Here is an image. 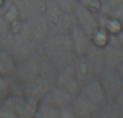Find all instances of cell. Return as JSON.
Returning <instances> with one entry per match:
<instances>
[{"label": "cell", "instance_id": "6da1fadb", "mask_svg": "<svg viewBox=\"0 0 123 118\" xmlns=\"http://www.w3.org/2000/svg\"><path fill=\"white\" fill-rule=\"evenodd\" d=\"M43 52L53 64L64 67L76 58L69 33L49 35L42 41Z\"/></svg>", "mask_w": 123, "mask_h": 118}, {"label": "cell", "instance_id": "7a4b0ae2", "mask_svg": "<svg viewBox=\"0 0 123 118\" xmlns=\"http://www.w3.org/2000/svg\"><path fill=\"white\" fill-rule=\"evenodd\" d=\"M49 35L69 33L74 26H76L74 14L66 13L58 9L51 0H49L45 11L43 13Z\"/></svg>", "mask_w": 123, "mask_h": 118}, {"label": "cell", "instance_id": "3957f363", "mask_svg": "<svg viewBox=\"0 0 123 118\" xmlns=\"http://www.w3.org/2000/svg\"><path fill=\"white\" fill-rule=\"evenodd\" d=\"M72 14L76 21V25L84 30L90 37L98 28L97 13L93 12L86 7L78 3Z\"/></svg>", "mask_w": 123, "mask_h": 118}, {"label": "cell", "instance_id": "277c9868", "mask_svg": "<svg viewBox=\"0 0 123 118\" xmlns=\"http://www.w3.org/2000/svg\"><path fill=\"white\" fill-rule=\"evenodd\" d=\"M79 94L85 97L96 105H99L105 100L106 93H105L104 87H103L100 79L94 76V77H91L90 79L85 80L84 82L80 85Z\"/></svg>", "mask_w": 123, "mask_h": 118}, {"label": "cell", "instance_id": "5b68a950", "mask_svg": "<svg viewBox=\"0 0 123 118\" xmlns=\"http://www.w3.org/2000/svg\"><path fill=\"white\" fill-rule=\"evenodd\" d=\"M56 85L66 89L72 97H74V95H77L79 93L80 82H79L78 78H77L76 74H74L72 63L63 67L62 72L58 74L57 78H56Z\"/></svg>", "mask_w": 123, "mask_h": 118}, {"label": "cell", "instance_id": "8992f818", "mask_svg": "<svg viewBox=\"0 0 123 118\" xmlns=\"http://www.w3.org/2000/svg\"><path fill=\"white\" fill-rule=\"evenodd\" d=\"M71 38L74 52L76 56H83L92 46V39L84 30H82L79 26H74L69 32Z\"/></svg>", "mask_w": 123, "mask_h": 118}, {"label": "cell", "instance_id": "52a82bcc", "mask_svg": "<svg viewBox=\"0 0 123 118\" xmlns=\"http://www.w3.org/2000/svg\"><path fill=\"white\" fill-rule=\"evenodd\" d=\"M70 106L77 118H90L94 114L97 107L96 104H94L92 101H90L89 99L79 93L74 97Z\"/></svg>", "mask_w": 123, "mask_h": 118}, {"label": "cell", "instance_id": "ba28073f", "mask_svg": "<svg viewBox=\"0 0 123 118\" xmlns=\"http://www.w3.org/2000/svg\"><path fill=\"white\" fill-rule=\"evenodd\" d=\"M102 85L104 87L105 93H118L121 88V76L116 69L104 68L102 72Z\"/></svg>", "mask_w": 123, "mask_h": 118}, {"label": "cell", "instance_id": "9c48e42d", "mask_svg": "<svg viewBox=\"0 0 123 118\" xmlns=\"http://www.w3.org/2000/svg\"><path fill=\"white\" fill-rule=\"evenodd\" d=\"M84 58L86 60V62L89 63L94 75L100 74L104 71L105 65H104V52H103V48L97 47V46L92 43L90 49L85 53Z\"/></svg>", "mask_w": 123, "mask_h": 118}, {"label": "cell", "instance_id": "30bf717a", "mask_svg": "<svg viewBox=\"0 0 123 118\" xmlns=\"http://www.w3.org/2000/svg\"><path fill=\"white\" fill-rule=\"evenodd\" d=\"M105 68L116 69L123 60V48L106 45L103 48Z\"/></svg>", "mask_w": 123, "mask_h": 118}, {"label": "cell", "instance_id": "8fae6325", "mask_svg": "<svg viewBox=\"0 0 123 118\" xmlns=\"http://www.w3.org/2000/svg\"><path fill=\"white\" fill-rule=\"evenodd\" d=\"M72 99H74V97L66 89H64L63 87L56 85L55 88H53L48 93L47 99H44V100H47L48 102L55 105L56 107L61 108L63 106L70 105Z\"/></svg>", "mask_w": 123, "mask_h": 118}, {"label": "cell", "instance_id": "7c38bea8", "mask_svg": "<svg viewBox=\"0 0 123 118\" xmlns=\"http://www.w3.org/2000/svg\"><path fill=\"white\" fill-rule=\"evenodd\" d=\"M72 66H74V74H76L80 85L82 84V82H84L85 80H87L91 77H94V76H95L93 74V72H92L89 63H87L86 60H85L84 55L83 56H76L74 60L72 61Z\"/></svg>", "mask_w": 123, "mask_h": 118}, {"label": "cell", "instance_id": "4fadbf2b", "mask_svg": "<svg viewBox=\"0 0 123 118\" xmlns=\"http://www.w3.org/2000/svg\"><path fill=\"white\" fill-rule=\"evenodd\" d=\"M36 118H61L60 108L48 102L47 100H43L37 108Z\"/></svg>", "mask_w": 123, "mask_h": 118}, {"label": "cell", "instance_id": "5bb4252c", "mask_svg": "<svg viewBox=\"0 0 123 118\" xmlns=\"http://www.w3.org/2000/svg\"><path fill=\"white\" fill-rule=\"evenodd\" d=\"M15 71V62L12 56L6 51L0 50V76H10Z\"/></svg>", "mask_w": 123, "mask_h": 118}, {"label": "cell", "instance_id": "9a60e30c", "mask_svg": "<svg viewBox=\"0 0 123 118\" xmlns=\"http://www.w3.org/2000/svg\"><path fill=\"white\" fill-rule=\"evenodd\" d=\"M109 33L107 32L105 28H102V27H98L95 32L92 34L91 36V39H92V43L97 47H100V48H104L105 46L108 43V40H109Z\"/></svg>", "mask_w": 123, "mask_h": 118}, {"label": "cell", "instance_id": "2e32d148", "mask_svg": "<svg viewBox=\"0 0 123 118\" xmlns=\"http://www.w3.org/2000/svg\"><path fill=\"white\" fill-rule=\"evenodd\" d=\"M1 16L6 22V24H14L16 22H18L21 14H19V11L17 9V7L14 3H12V1H11L10 6L8 7V9L4 11V13Z\"/></svg>", "mask_w": 123, "mask_h": 118}, {"label": "cell", "instance_id": "e0dca14e", "mask_svg": "<svg viewBox=\"0 0 123 118\" xmlns=\"http://www.w3.org/2000/svg\"><path fill=\"white\" fill-rule=\"evenodd\" d=\"M121 3H123V0H100V8L97 13L109 15Z\"/></svg>", "mask_w": 123, "mask_h": 118}, {"label": "cell", "instance_id": "ac0fdd59", "mask_svg": "<svg viewBox=\"0 0 123 118\" xmlns=\"http://www.w3.org/2000/svg\"><path fill=\"white\" fill-rule=\"evenodd\" d=\"M51 1L62 11L66 13H70V14L74 13V9L78 4L77 0H51Z\"/></svg>", "mask_w": 123, "mask_h": 118}, {"label": "cell", "instance_id": "d6986e66", "mask_svg": "<svg viewBox=\"0 0 123 118\" xmlns=\"http://www.w3.org/2000/svg\"><path fill=\"white\" fill-rule=\"evenodd\" d=\"M78 3L82 4V6L89 8L93 12L97 13L100 8V0H77Z\"/></svg>", "mask_w": 123, "mask_h": 118}, {"label": "cell", "instance_id": "ffe728a7", "mask_svg": "<svg viewBox=\"0 0 123 118\" xmlns=\"http://www.w3.org/2000/svg\"><path fill=\"white\" fill-rule=\"evenodd\" d=\"M60 116L61 118H77L70 105H66L60 108Z\"/></svg>", "mask_w": 123, "mask_h": 118}, {"label": "cell", "instance_id": "44dd1931", "mask_svg": "<svg viewBox=\"0 0 123 118\" xmlns=\"http://www.w3.org/2000/svg\"><path fill=\"white\" fill-rule=\"evenodd\" d=\"M6 90H8V88H6V80H4L3 78L0 76V97H2V95L6 94Z\"/></svg>", "mask_w": 123, "mask_h": 118}, {"label": "cell", "instance_id": "7402d4cb", "mask_svg": "<svg viewBox=\"0 0 123 118\" xmlns=\"http://www.w3.org/2000/svg\"><path fill=\"white\" fill-rule=\"evenodd\" d=\"M116 36H117V39H118V41H119L120 46L123 48V29H121L119 33H117Z\"/></svg>", "mask_w": 123, "mask_h": 118}, {"label": "cell", "instance_id": "603a6c76", "mask_svg": "<svg viewBox=\"0 0 123 118\" xmlns=\"http://www.w3.org/2000/svg\"><path fill=\"white\" fill-rule=\"evenodd\" d=\"M116 71L118 72V74H119L121 77H123V60L121 61V63L118 65V67L116 68Z\"/></svg>", "mask_w": 123, "mask_h": 118}, {"label": "cell", "instance_id": "cb8c5ba5", "mask_svg": "<svg viewBox=\"0 0 123 118\" xmlns=\"http://www.w3.org/2000/svg\"><path fill=\"white\" fill-rule=\"evenodd\" d=\"M118 102H119L120 105H123V91L118 94Z\"/></svg>", "mask_w": 123, "mask_h": 118}, {"label": "cell", "instance_id": "d4e9b609", "mask_svg": "<svg viewBox=\"0 0 123 118\" xmlns=\"http://www.w3.org/2000/svg\"><path fill=\"white\" fill-rule=\"evenodd\" d=\"M121 106V108H120V112H121V117L123 118V105H120Z\"/></svg>", "mask_w": 123, "mask_h": 118}, {"label": "cell", "instance_id": "484cf974", "mask_svg": "<svg viewBox=\"0 0 123 118\" xmlns=\"http://www.w3.org/2000/svg\"><path fill=\"white\" fill-rule=\"evenodd\" d=\"M4 2H6V0H0V7H1L2 4L4 3Z\"/></svg>", "mask_w": 123, "mask_h": 118}, {"label": "cell", "instance_id": "4316f807", "mask_svg": "<svg viewBox=\"0 0 123 118\" xmlns=\"http://www.w3.org/2000/svg\"><path fill=\"white\" fill-rule=\"evenodd\" d=\"M121 88H122V91H123V77H121Z\"/></svg>", "mask_w": 123, "mask_h": 118}, {"label": "cell", "instance_id": "83f0119b", "mask_svg": "<svg viewBox=\"0 0 123 118\" xmlns=\"http://www.w3.org/2000/svg\"><path fill=\"white\" fill-rule=\"evenodd\" d=\"M122 28H123V22H122Z\"/></svg>", "mask_w": 123, "mask_h": 118}, {"label": "cell", "instance_id": "f1b7e54d", "mask_svg": "<svg viewBox=\"0 0 123 118\" xmlns=\"http://www.w3.org/2000/svg\"><path fill=\"white\" fill-rule=\"evenodd\" d=\"M0 47H1V45H0ZM0 50H1V48H0Z\"/></svg>", "mask_w": 123, "mask_h": 118}]
</instances>
